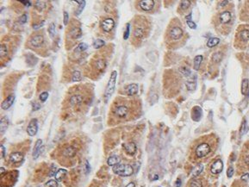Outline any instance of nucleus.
Instances as JSON below:
<instances>
[{"label": "nucleus", "mask_w": 249, "mask_h": 187, "mask_svg": "<svg viewBox=\"0 0 249 187\" xmlns=\"http://www.w3.org/2000/svg\"><path fill=\"white\" fill-rule=\"evenodd\" d=\"M113 172L119 175V176H123V177H128L131 176L134 173V169L132 167V166L130 165H117L116 167H113Z\"/></svg>", "instance_id": "1"}, {"label": "nucleus", "mask_w": 249, "mask_h": 187, "mask_svg": "<svg viewBox=\"0 0 249 187\" xmlns=\"http://www.w3.org/2000/svg\"><path fill=\"white\" fill-rule=\"evenodd\" d=\"M117 77V71H113L112 73L111 74V77H110V79H109V82H108V85H107V88H106V91H105V98H106V100H108L111 97V95L113 94V92L115 91Z\"/></svg>", "instance_id": "2"}, {"label": "nucleus", "mask_w": 249, "mask_h": 187, "mask_svg": "<svg viewBox=\"0 0 249 187\" xmlns=\"http://www.w3.org/2000/svg\"><path fill=\"white\" fill-rule=\"evenodd\" d=\"M210 151H211V146L209 143L207 142L200 143L196 148V156L199 159L204 158L210 153Z\"/></svg>", "instance_id": "3"}, {"label": "nucleus", "mask_w": 249, "mask_h": 187, "mask_svg": "<svg viewBox=\"0 0 249 187\" xmlns=\"http://www.w3.org/2000/svg\"><path fill=\"white\" fill-rule=\"evenodd\" d=\"M184 35L183 29L179 26H174L169 30V37L173 41H179Z\"/></svg>", "instance_id": "4"}, {"label": "nucleus", "mask_w": 249, "mask_h": 187, "mask_svg": "<svg viewBox=\"0 0 249 187\" xmlns=\"http://www.w3.org/2000/svg\"><path fill=\"white\" fill-rule=\"evenodd\" d=\"M128 113V107L124 104H119L114 109V114L119 118H124Z\"/></svg>", "instance_id": "5"}, {"label": "nucleus", "mask_w": 249, "mask_h": 187, "mask_svg": "<svg viewBox=\"0 0 249 187\" xmlns=\"http://www.w3.org/2000/svg\"><path fill=\"white\" fill-rule=\"evenodd\" d=\"M115 27V21L113 18H106L102 21L101 23V28L104 32H111Z\"/></svg>", "instance_id": "6"}, {"label": "nucleus", "mask_w": 249, "mask_h": 187, "mask_svg": "<svg viewBox=\"0 0 249 187\" xmlns=\"http://www.w3.org/2000/svg\"><path fill=\"white\" fill-rule=\"evenodd\" d=\"M38 131V123H37V119L33 118L30 120L29 124L28 125L27 128V133L29 136H35L36 134Z\"/></svg>", "instance_id": "7"}, {"label": "nucleus", "mask_w": 249, "mask_h": 187, "mask_svg": "<svg viewBox=\"0 0 249 187\" xmlns=\"http://www.w3.org/2000/svg\"><path fill=\"white\" fill-rule=\"evenodd\" d=\"M83 102H84V97L80 94H74L71 96L69 99V104L72 107L79 106L80 104H83Z\"/></svg>", "instance_id": "8"}, {"label": "nucleus", "mask_w": 249, "mask_h": 187, "mask_svg": "<svg viewBox=\"0 0 249 187\" xmlns=\"http://www.w3.org/2000/svg\"><path fill=\"white\" fill-rule=\"evenodd\" d=\"M155 2L153 0H142L139 2L141 9L144 11H150L153 9Z\"/></svg>", "instance_id": "9"}, {"label": "nucleus", "mask_w": 249, "mask_h": 187, "mask_svg": "<svg viewBox=\"0 0 249 187\" xmlns=\"http://www.w3.org/2000/svg\"><path fill=\"white\" fill-rule=\"evenodd\" d=\"M43 43H44V36L41 35H35L30 40V44L34 48H40L43 45Z\"/></svg>", "instance_id": "10"}, {"label": "nucleus", "mask_w": 249, "mask_h": 187, "mask_svg": "<svg viewBox=\"0 0 249 187\" xmlns=\"http://www.w3.org/2000/svg\"><path fill=\"white\" fill-rule=\"evenodd\" d=\"M223 169V164H222V161L221 160H216L212 165H211V167H210V171L212 173L214 174H218L220 173Z\"/></svg>", "instance_id": "11"}, {"label": "nucleus", "mask_w": 249, "mask_h": 187, "mask_svg": "<svg viewBox=\"0 0 249 187\" xmlns=\"http://www.w3.org/2000/svg\"><path fill=\"white\" fill-rule=\"evenodd\" d=\"M15 98H16V97H15V95H10L9 97H7L3 101V103H2V104H1V108L3 109V110H8V109H10V107H11V105L14 104V101H15Z\"/></svg>", "instance_id": "12"}, {"label": "nucleus", "mask_w": 249, "mask_h": 187, "mask_svg": "<svg viewBox=\"0 0 249 187\" xmlns=\"http://www.w3.org/2000/svg\"><path fill=\"white\" fill-rule=\"evenodd\" d=\"M42 151V141L41 139L37 140L35 145V147H34V150H33V159L34 160H36L39 155L41 154Z\"/></svg>", "instance_id": "13"}, {"label": "nucleus", "mask_w": 249, "mask_h": 187, "mask_svg": "<svg viewBox=\"0 0 249 187\" xmlns=\"http://www.w3.org/2000/svg\"><path fill=\"white\" fill-rule=\"evenodd\" d=\"M202 114H203V111H202V109H201L199 106H195V107L192 109L191 117H192V119H193L195 122L200 121V119L202 118Z\"/></svg>", "instance_id": "14"}, {"label": "nucleus", "mask_w": 249, "mask_h": 187, "mask_svg": "<svg viewBox=\"0 0 249 187\" xmlns=\"http://www.w3.org/2000/svg\"><path fill=\"white\" fill-rule=\"evenodd\" d=\"M219 20H220V23L222 24L229 23V22L231 21V13L228 10L223 11L222 13H221V15L219 16Z\"/></svg>", "instance_id": "15"}, {"label": "nucleus", "mask_w": 249, "mask_h": 187, "mask_svg": "<svg viewBox=\"0 0 249 187\" xmlns=\"http://www.w3.org/2000/svg\"><path fill=\"white\" fill-rule=\"evenodd\" d=\"M126 93L129 96H133L137 94L138 91H139V87L137 84H130L128 85H127V87L125 88Z\"/></svg>", "instance_id": "16"}, {"label": "nucleus", "mask_w": 249, "mask_h": 187, "mask_svg": "<svg viewBox=\"0 0 249 187\" xmlns=\"http://www.w3.org/2000/svg\"><path fill=\"white\" fill-rule=\"evenodd\" d=\"M23 160V155L20 152H15L10 155V161L12 163H19Z\"/></svg>", "instance_id": "17"}, {"label": "nucleus", "mask_w": 249, "mask_h": 187, "mask_svg": "<svg viewBox=\"0 0 249 187\" xmlns=\"http://www.w3.org/2000/svg\"><path fill=\"white\" fill-rule=\"evenodd\" d=\"M125 151L129 155H134L136 152V145L134 142H128L123 145Z\"/></svg>", "instance_id": "18"}, {"label": "nucleus", "mask_w": 249, "mask_h": 187, "mask_svg": "<svg viewBox=\"0 0 249 187\" xmlns=\"http://www.w3.org/2000/svg\"><path fill=\"white\" fill-rule=\"evenodd\" d=\"M146 34V29L142 26H137L134 31V36L136 39H142Z\"/></svg>", "instance_id": "19"}, {"label": "nucleus", "mask_w": 249, "mask_h": 187, "mask_svg": "<svg viewBox=\"0 0 249 187\" xmlns=\"http://www.w3.org/2000/svg\"><path fill=\"white\" fill-rule=\"evenodd\" d=\"M70 35L72 39H79L82 35V30L79 27H73L70 31Z\"/></svg>", "instance_id": "20"}, {"label": "nucleus", "mask_w": 249, "mask_h": 187, "mask_svg": "<svg viewBox=\"0 0 249 187\" xmlns=\"http://www.w3.org/2000/svg\"><path fill=\"white\" fill-rule=\"evenodd\" d=\"M75 154H76V149L73 147H72V146H68L65 148H64V150H63V155L65 157L72 158Z\"/></svg>", "instance_id": "21"}, {"label": "nucleus", "mask_w": 249, "mask_h": 187, "mask_svg": "<svg viewBox=\"0 0 249 187\" xmlns=\"http://www.w3.org/2000/svg\"><path fill=\"white\" fill-rule=\"evenodd\" d=\"M238 40L243 43H246L249 40V30L244 29L238 34Z\"/></svg>", "instance_id": "22"}, {"label": "nucleus", "mask_w": 249, "mask_h": 187, "mask_svg": "<svg viewBox=\"0 0 249 187\" xmlns=\"http://www.w3.org/2000/svg\"><path fill=\"white\" fill-rule=\"evenodd\" d=\"M119 162H120V158L117 155L111 156L107 160V163L110 167H116L119 164Z\"/></svg>", "instance_id": "23"}, {"label": "nucleus", "mask_w": 249, "mask_h": 187, "mask_svg": "<svg viewBox=\"0 0 249 187\" xmlns=\"http://www.w3.org/2000/svg\"><path fill=\"white\" fill-rule=\"evenodd\" d=\"M9 126V120L6 117H3L0 121V128H1V134H3Z\"/></svg>", "instance_id": "24"}, {"label": "nucleus", "mask_w": 249, "mask_h": 187, "mask_svg": "<svg viewBox=\"0 0 249 187\" xmlns=\"http://www.w3.org/2000/svg\"><path fill=\"white\" fill-rule=\"evenodd\" d=\"M66 175V170L65 169H59L55 174V179H56V181H62L64 179V178L65 177Z\"/></svg>", "instance_id": "25"}, {"label": "nucleus", "mask_w": 249, "mask_h": 187, "mask_svg": "<svg viewBox=\"0 0 249 187\" xmlns=\"http://www.w3.org/2000/svg\"><path fill=\"white\" fill-rule=\"evenodd\" d=\"M202 61H203V56L202 55H197V56L195 57V59H194V69L196 71L199 70Z\"/></svg>", "instance_id": "26"}, {"label": "nucleus", "mask_w": 249, "mask_h": 187, "mask_svg": "<svg viewBox=\"0 0 249 187\" xmlns=\"http://www.w3.org/2000/svg\"><path fill=\"white\" fill-rule=\"evenodd\" d=\"M95 66L98 71H103L106 67V62L104 60H98L95 63Z\"/></svg>", "instance_id": "27"}, {"label": "nucleus", "mask_w": 249, "mask_h": 187, "mask_svg": "<svg viewBox=\"0 0 249 187\" xmlns=\"http://www.w3.org/2000/svg\"><path fill=\"white\" fill-rule=\"evenodd\" d=\"M219 42H220V39L216 38V37H213V38H210V39L208 41V42H207V46H208L209 48H213V47H215V46L218 45V44H219Z\"/></svg>", "instance_id": "28"}, {"label": "nucleus", "mask_w": 249, "mask_h": 187, "mask_svg": "<svg viewBox=\"0 0 249 187\" xmlns=\"http://www.w3.org/2000/svg\"><path fill=\"white\" fill-rule=\"evenodd\" d=\"M248 90V79L245 78L242 80V84H241V93L243 95H247Z\"/></svg>", "instance_id": "29"}, {"label": "nucleus", "mask_w": 249, "mask_h": 187, "mask_svg": "<svg viewBox=\"0 0 249 187\" xmlns=\"http://www.w3.org/2000/svg\"><path fill=\"white\" fill-rule=\"evenodd\" d=\"M203 166L202 164H198V165L194 168V170H193V172H192V175H193L194 177H197V176L203 172Z\"/></svg>", "instance_id": "30"}, {"label": "nucleus", "mask_w": 249, "mask_h": 187, "mask_svg": "<svg viewBox=\"0 0 249 187\" xmlns=\"http://www.w3.org/2000/svg\"><path fill=\"white\" fill-rule=\"evenodd\" d=\"M104 45H105V42L103 41V40H101V39H97V40H95L94 42H93V47H94V48H96V49L101 48L104 47Z\"/></svg>", "instance_id": "31"}, {"label": "nucleus", "mask_w": 249, "mask_h": 187, "mask_svg": "<svg viewBox=\"0 0 249 187\" xmlns=\"http://www.w3.org/2000/svg\"><path fill=\"white\" fill-rule=\"evenodd\" d=\"M77 3H79L78 5H79V7H78V9L76 10V12H75V15L76 16H78L82 11H83V10H84V8H85V1H78V0H76L75 1Z\"/></svg>", "instance_id": "32"}, {"label": "nucleus", "mask_w": 249, "mask_h": 187, "mask_svg": "<svg viewBox=\"0 0 249 187\" xmlns=\"http://www.w3.org/2000/svg\"><path fill=\"white\" fill-rule=\"evenodd\" d=\"M87 48H88V45H87L86 43L82 42V43H80V44L78 45V47H77V48L75 49L74 52H75V53H81V52L85 51Z\"/></svg>", "instance_id": "33"}, {"label": "nucleus", "mask_w": 249, "mask_h": 187, "mask_svg": "<svg viewBox=\"0 0 249 187\" xmlns=\"http://www.w3.org/2000/svg\"><path fill=\"white\" fill-rule=\"evenodd\" d=\"M179 72L185 76V77H190V75H191V72H190V70L188 68V67H186V66H181V67H179Z\"/></svg>", "instance_id": "34"}, {"label": "nucleus", "mask_w": 249, "mask_h": 187, "mask_svg": "<svg viewBox=\"0 0 249 187\" xmlns=\"http://www.w3.org/2000/svg\"><path fill=\"white\" fill-rule=\"evenodd\" d=\"M8 54V48H7V46L3 44L0 46V56L1 58H3L4 56H6Z\"/></svg>", "instance_id": "35"}, {"label": "nucleus", "mask_w": 249, "mask_h": 187, "mask_svg": "<svg viewBox=\"0 0 249 187\" xmlns=\"http://www.w3.org/2000/svg\"><path fill=\"white\" fill-rule=\"evenodd\" d=\"M72 81H79L81 79V73L78 71H74L72 77Z\"/></svg>", "instance_id": "36"}, {"label": "nucleus", "mask_w": 249, "mask_h": 187, "mask_svg": "<svg viewBox=\"0 0 249 187\" xmlns=\"http://www.w3.org/2000/svg\"><path fill=\"white\" fill-rule=\"evenodd\" d=\"M190 187H202V182L199 179H193L190 184Z\"/></svg>", "instance_id": "37"}, {"label": "nucleus", "mask_w": 249, "mask_h": 187, "mask_svg": "<svg viewBox=\"0 0 249 187\" xmlns=\"http://www.w3.org/2000/svg\"><path fill=\"white\" fill-rule=\"evenodd\" d=\"M190 5V1H187V0H184L180 3V8L184 10H187Z\"/></svg>", "instance_id": "38"}, {"label": "nucleus", "mask_w": 249, "mask_h": 187, "mask_svg": "<svg viewBox=\"0 0 249 187\" xmlns=\"http://www.w3.org/2000/svg\"><path fill=\"white\" fill-rule=\"evenodd\" d=\"M186 85L187 90H189V91H193V90H195V88H196V83H195V82L187 81L186 83Z\"/></svg>", "instance_id": "39"}, {"label": "nucleus", "mask_w": 249, "mask_h": 187, "mask_svg": "<svg viewBox=\"0 0 249 187\" xmlns=\"http://www.w3.org/2000/svg\"><path fill=\"white\" fill-rule=\"evenodd\" d=\"M48 32H49V35L51 37H54L55 35V23H51L49 28H48Z\"/></svg>", "instance_id": "40"}, {"label": "nucleus", "mask_w": 249, "mask_h": 187, "mask_svg": "<svg viewBox=\"0 0 249 187\" xmlns=\"http://www.w3.org/2000/svg\"><path fill=\"white\" fill-rule=\"evenodd\" d=\"M48 98V92H47V91L42 92V94H40V97H39V98L42 102H46Z\"/></svg>", "instance_id": "41"}, {"label": "nucleus", "mask_w": 249, "mask_h": 187, "mask_svg": "<svg viewBox=\"0 0 249 187\" xmlns=\"http://www.w3.org/2000/svg\"><path fill=\"white\" fill-rule=\"evenodd\" d=\"M248 125H247V122H246V121H244V122H243V124H242V127H241V134H246V133L248 132Z\"/></svg>", "instance_id": "42"}, {"label": "nucleus", "mask_w": 249, "mask_h": 187, "mask_svg": "<svg viewBox=\"0 0 249 187\" xmlns=\"http://www.w3.org/2000/svg\"><path fill=\"white\" fill-rule=\"evenodd\" d=\"M129 29H130V24L128 23L127 24V27H126V30L124 32V35H123V39L127 40L129 36Z\"/></svg>", "instance_id": "43"}, {"label": "nucleus", "mask_w": 249, "mask_h": 187, "mask_svg": "<svg viewBox=\"0 0 249 187\" xmlns=\"http://www.w3.org/2000/svg\"><path fill=\"white\" fill-rule=\"evenodd\" d=\"M35 7H37V9L39 10H42L44 7H45V3L44 2H42V1H37L36 2V4H35Z\"/></svg>", "instance_id": "44"}, {"label": "nucleus", "mask_w": 249, "mask_h": 187, "mask_svg": "<svg viewBox=\"0 0 249 187\" xmlns=\"http://www.w3.org/2000/svg\"><path fill=\"white\" fill-rule=\"evenodd\" d=\"M63 23H64V25H67L68 23V20H69V16H68V13L66 11H64L63 13Z\"/></svg>", "instance_id": "45"}, {"label": "nucleus", "mask_w": 249, "mask_h": 187, "mask_svg": "<svg viewBox=\"0 0 249 187\" xmlns=\"http://www.w3.org/2000/svg\"><path fill=\"white\" fill-rule=\"evenodd\" d=\"M46 186L48 187H57L58 186V183H57L56 180H50V181H48L46 184Z\"/></svg>", "instance_id": "46"}, {"label": "nucleus", "mask_w": 249, "mask_h": 187, "mask_svg": "<svg viewBox=\"0 0 249 187\" xmlns=\"http://www.w3.org/2000/svg\"><path fill=\"white\" fill-rule=\"evenodd\" d=\"M222 54L221 53H216V55H214V56H213V60H216V62H219L221 60H222Z\"/></svg>", "instance_id": "47"}, {"label": "nucleus", "mask_w": 249, "mask_h": 187, "mask_svg": "<svg viewBox=\"0 0 249 187\" xmlns=\"http://www.w3.org/2000/svg\"><path fill=\"white\" fill-rule=\"evenodd\" d=\"M28 17V16H27V14H23L21 17H20V19H19V22L21 23H25L26 22H27V18Z\"/></svg>", "instance_id": "48"}, {"label": "nucleus", "mask_w": 249, "mask_h": 187, "mask_svg": "<svg viewBox=\"0 0 249 187\" xmlns=\"http://www.w3.org/2000/svg\"><path fill=\"white\" fill-rule=\"evenodd\" d=\"M187 25L190 28V29H196V24L195 23H193V22H191L190 20L189 21H187Z\"/></svg>", "instance_id": "49"}, {"label": "nucleus", "mask_w": 249, "mask_h": 187, "mask_svg": "<svg viewBox=\"0 0 249 187\" xmlns=\"http://www.w3.org/2000/svg\"><path fill=\"white\" fill-rule=\"evenodd\" d=\"M233 174H234V169H233V167H229L227 171V176L229 178H231L233 176Z\"/></svg>", "instance_id": "50"}, {"label": "nucleus", "mask_w": 249, "mask_h": 187, "mask_svg": "<svg viewBox=\"0 0 249 187\" xmlns=\"http://www.w3.org/2000/svg\"><path fill=\"white\" fill-rule=\"evenodd\" d=\"M21 3H23V5H25V6H27V7H29V6H30L31 5V3L30 2H29V1H19Z\"/></svg>", "instance_id": "51"}, {"label": "nucleus", "mask_w": 249, "mask_h": 187, "mask_svg": "<svg viewBox=\"0 0 249 187\" xmlns=\"http://www.w3.org/2000/svg\"><path fill=\"white\" fill-rule=\"evenodd\" d=\"M249 179V173H245L244 175H242V177H241V179L242 180H244V181H247V180H248Z\"/></svg>", "instance_id": "52"}, {"label": "nucleus", "mask_w": 249, "mask_h": 187, "mask_svg": "<svg viewBox=\"0 0 249 187\" xmlns=\"http://www.w3.org/2000/svg\"><path fill=\"white\" fill-rule=\"evenodd\" d=\"M43 24H44V22H42L41 23H39V24H37V25H35V26H34V29H39V28L42 27V26H43Z\"/></svg>", "instance_id": "53"}, {"label": "nucleus", "mask_w": 249, "mask_h": 187, "mask_svg": "<svg viewBox=\"0 0 249 187\" xmlns=\"http://www.w3.org/2000/svg\"><path fill=\"white\" fill-rule=\"evenodd\" d=\"M85 167H86V173H88L90 172V165H89V162L87 160L85 161Z\"/></svg>", "instance_id": "54"}, {"label": "nucleus", "mask_w": 249, "mask_h": 187, "mask_svg": "<svg viewBox=\"0 0 249 187\" xmlns=\"http://www.w3.org/2000/svg\"><path fill=\"white\" fill-rule=\"evenodd\" d=\"M244 161H245V164L249 167V155H248V156H246V157H245Z\"/></svg>", "instance_id": "55"}, {"label": "nucleus", "mask_w": 249, "mask_h": 187, "mask_svg": "<svg viewBox=\"0 0 249 187\" xmlns=\"http://www.w3.org/2000/svg\"><path fill=\"white\" fill-rule=\"evenodd\" d=\"M180 186H181V180L179 179H177V181H176V186L179 187Z\"/></svg>", "instance_id": "56"}, {"label": "nucleus", "mask_w": 249, "mask_h": 187, "mask_svg": "<svg viewBox=\"0 0 249 187\" xmlns=\"http://www.w3.org/2000/svg\"><path fill=\"white\" fill-rule=\"evenodd\" d=\"M1 150H2V152H3L2 156H3V157H4V154H5V149H4V147H3V146H2V145H1Z\"/></svg>", "instance_id": "57"}, {"label": "nucleus", "mask_w": 249, "mask_h": 187, "mask_svg": "<svg viewBox=\"0 0 249 187\" xmlns=\"http://www.w3.org/2000/svg\"><path fill=\"white\" fill-rule=\"evenodd\" d=\"M126 187H135V185H134V183L131 182V183H129Z\"/></svg>", "instance_id": "58"}, {"label": "nucleus", "mask_w": 249, "mask_h": 187, "mask_svg": "<svg viewBox=\"0 0 249 187\" xmlns=\"http://www.w3.org/2000/svg\"><path fill=\"white\" fill-rule=\"evenodd\" d=\"M0 171H1V176H2V175H3V174L5 173V170H4V168H3V167H1Z\"/></svg>", "instance_id": "59"}, {"label": "nucleus", "mask_w": 249, "mask_h": 187, "mask_svg": "<svg viewBox=\"0 0 249 187\" xmlns=\"http://www.w3.org/2000/svg\"><path fill=\"white\" fill-rule=\"evenodd\" d=\"M221 3H222V4H221V6H224L226 3H229V1H223V2H222Z\"/></svg>", "instance_id": "60"}]
</instances>
